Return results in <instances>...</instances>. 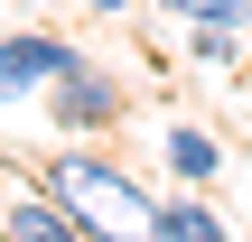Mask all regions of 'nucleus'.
<instances>
[{
	"label": "nucleus",
	"instance_id": "6e6552de",
	"mask_svg": "<svg viewBox=\"0 0 252 242\" xmlns=\"http://www.w3.org/2000/svg\"><path fill=\"white\" fill-rule=\"evenodd\" d=\"M150 9H168V19H187V28H196V19H224V28H243V19H252V0H150Z\"/></svg>",
	"mask_w": 252,
	"mask_h": 242
},
{
	"label": "nucleus",
	"instance_id": "7ed1b4c3",
	"mask_svg": "<svg viewBox=\"0 0 252 242\" xmlns=\"http://www.w3.org/2000/svg\"><path fill=\"white\" fill-rule=\"evenodd\" d=\"M75 56H84V47H65L56 28H19V37H0V112L28 103V93H47Z\"/></svg>",
	"mask_w": 252,
	"mask_h": 242
},
{
	"label": "nucleus",
	"instance_id": "39448f33",
	"mask_svg": "<svg viewBox=\"0 0 252 242\" xmlns=\"http://www.w3.org/2000/svg\"><path fill=\"white\" fill-rule=\"evenodd\" d=\"M150 233H159V242H224V215H215L206 196H159Z\"/></svg>",
	"mask_w": 252,
	"mask_h": 242
},
{
	"label": "nucleus",
	"instance_id": "f257e3e1",
	"mask_svg": "<svg viewBox=\"0 0 252 242\" xmlns=\"http://www.w3.org/2000/svg\"><path fill=\"white\" fill-rule=\"evenodd\" d=\"M47 196H65L75 224H84L94 242H140V233H150V215H159V196H150L140 177H122L112 159H94V149L47 159Z\"/></svg>",
	"mask_w": 252,
	"mask_h": 242
},
{
	"label": "nucleus",
	"instance_id": "20e7f679",
	"mask_svg": "<svg viewBox=\"0 0 252 242\" xmlns=\"http://www.w3.org/2000/svg\"><path fill=\"white\" fill-rule=\"evenodd\" d=\"M0 242H94L84 224H75V205L65 196H19V205H0Z\"/></svg>",
	"mask_w": 252,
	"mask_h": 242
},
{
	"label": "nucleus",
	"instance_id": "9d476101",
	"mask_svg": "<svg viewBox=\"0 0 252 242\" xmlns=\"http://www.w3.org/2000/svg\"><path fill=\"white\" fill-rule=\"evenodd\" d=\"M140 242H159V233H140Z\"/></svg>",
	"mask_w": 252,
	"mask_h": 242
},
{
	"label": "nucleus",
	"instance_id": "0eeeda50",
	"mask_svg": "<svg viewBox=\"0 0 252 242\" xmlns=\"http://www.w3.org/2000/svg\"><path fill=\"white\" fill-rule=\"evenodd\" d=\"M187 56H196V65H215V75H224V65H234V56H243V28H224V19H196V28H187Z\"/></svg>",
	"mask_w": 252,
	"mask_h": 242
},
{
	"label": "nucleus",
	"instance_id": "1a4fd4ad",
	"mask_svg": "<svg viewBox=\"0 0 252 242\" xmlns=\"http://www.w3.org/2000/svg\"><path fill=\"white\" fill-rule=\"evenodd\" d=\"M84 9H94V19H122V9H131V0H84Z\"/></svg>",
	"mask_w": 252,
	"mask_h": 242
},
{
	"label": "nucleus",
	"instance_id": "423d86ee",
	"mask_svg": "<svg viewBox=\"0 0 252 242\" xmlns=\"http://www.w3.org/2000/svg\"><path fill=\"white\" fill-rule=\"evenodd\" d=\"M159 149H168V168H178V187H215V168H224V149L196 131V121H178V131H159Z\"/></svg>",
	"mask_w": 252,
	"mask_h": 242
},
{
	"label": "nucleus",
	"instance_id": "f03ea898",
	"mask_svg": "<svg viewBox=\"0 0 252 242\" xmlns=\"http://www.w3.org/2000/svg\"><path fill=\"white\" fill-rule=\"evenodd\" d=\"M122 121V75H103L94 56H75L47 84V131H112Z\"/></svg>",
	"mask_w": 252,
	"mask_h": 242
}]
</instances>
